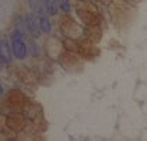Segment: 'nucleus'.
Segmentation results:
<instances>
[{
	"label": "nucleus",
	"instance_id": "1",
	"mask_svg": "<svg viewBox=\"0 0 147 141\" xmlns=\"http://www.w3.org/2000/svg\"><path fill=\"white\" fill-rule=\"evenodd\" d=\"M11 42H13V53H14V56L17 59L23 60L24 57L27 56V52H28V49H27V46H25L23 41V32L18 31V30L14 31L11 35Z\"/></svg>",
	"mask_w": 147,
	"mask_h": 141
},
{
	"label": "nucleus",
	"instance_id": "6",
	"mask_svg": "<svg viewBox=\"0 0 147 141\" xmlns=\"http://www.w3.org/2000/svg\"><path fill=\"white\" fill-rule=\"evenodd\" d=\"M39 20H41V28H42V32H51V30H52V25H51V21L48 20V17L45 15H41L39 17Z\"/></svg>",
	"mask_w": 147,
	"mask_h": 141
},
{
	"label": "nucleus",
	"instance_id": "8",
	"mask_svg": "<svg viewBox=\"0 0 147 141\" xmlns=\"http://www.w3.org/2000/svg\"><path fill=\"white\" fill-rule=\"evenodd\" d=\"M31 53L34 54V56H36V54L39 53V50H38V46H36V45H35L34 42L31 44Z\"/></svg>",
	"mask_w": 147,
	"mask_h": 141
},
{
	"label": "nucleus",
	"instance_id": "5",
	"mask_svg": "<svg viewBox=\"0 0 147 141\" xmlns=\"http://www.w3.org/2000/svg\"><path fill=\"white\" fill-rule=\"evenodd\" d=\"M44 4H45V9L48 10L49 14L55 15L57 13V1L56 0H42Z\"/></svg>",
	"mask_w": 147,
	"mask_h": 141
},
{
	"label": "nucleus",
	"instance_id": "9",
	"mask_svg": "<svg viewBox=\"0 0 147 141\" xmlns=\"http://www.w3.org/2000/svg\"><path fill=\"white\" fill-rule=\"evenodd\" d=\"M4 63V60H3V57H1V54H0V64H3Z\"/></svg>",
	"mask_w": 147,
	"mask_h": 141
},
{
	"label": "nucleus",
	"instance_id": "3",
	"mask_svg": "<svg viewBox=\"0 0 147 141\" xmlns=\"http://www.w3.org/2000/svg\"><path fill=\"white\" fill-rule=\"evenodd\" d=\"M0 54H1L4 63H10L11 62V49H10V45L7 42V39H1L0 41Z\"/></svg>",
	"mask_w": 147,
	"mask_h": 141
},
{
	"label": "nucleus",
	"instance_id": "4",
	"mask_svg": "<svg viewBox=\"0 0 147 141\" xmlns=\"http://www.w3.org/2000/svg\"><path fill=\"white\" fill-rule=\"evenodd\" d=\"M30 7L34 10V13H38L39 17H41V15H45V14H44V7H45L44 1H39V0H30Z\"/></svg>",
	"mask_w": 147,
	"mask_h": 141
},
{
	"label": "nucleus",
	"instance_id": "10",
	"mask_svg": "<svg viewBox=\"0 0 147 141\" xmlns=\"http://www.w3.org/2000/svg\"><path fill=\"white\" fill-rule=\"evenodd\" d=\"M0 94H3V88H1V85H0Z\"/></svg>",
	"mask_w": 147,
	"mask_h": 141
},
{
	"label": "nucleus",
	"instance_id": "7",
	"mask_svg": "<svg viewBox=\"0 0 147 141\" xmlns=\"http://www.w3.org/2000/svg\"><path fill=\"white\" fill-rule=\"evenodd\" d=\"M59 6H60L63 13H69L70 11V3L67 0H59Z\"/></svg>",
	"mask_w": 147,
	"mask_h": 141
},
{
	"label": "nucleus",
	"instance_id": "2",
	"mask_svg": "<svg viewBox=\"0 0 147 141\" xmlns=\"http://www.w3.org/2000/svg\"><path fill=\"white\" fill-rule=\"evenodd\" d=\"M25 21H27V27H28V30L31 31V34L34 35L35 38H38V36L41 35V32H42L41 20L36 18V15H34V14H28L27 18H25Z\"/></svg>",
	"mask_w": 147,
	"mask_h": 141
}]
</instances>
